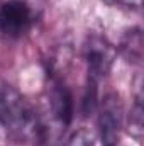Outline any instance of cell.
<instances>
[{
    "label": "cell",
    "mask_w": 144,
    "mask_h": 146,
    "mask_svg": "<svg viewBox=\"0 0 144 146\" xmlns=\"http://www.w3.org/2000/svg\"><path fill=\"white\" fill-rule=\"evenodd\" d=\"M0 124L19 143L36 138L39 131L34 107L17 88L3 82H0Z\"/></svg>",
    "instance_id": "obj_1"
},
{
    "label": "cell",
    "mask_w": 144,
    "mask_h": 146,
    "mask_svg": "<svg viewBox=\"0 0 144 146\" xmlns=\"http://www.w3.org/2000/svg\"><path fill=\"white\" fill-rule=\"evenodd\" d=\"M48 95H49V110L53 119L61 127H66L73 119V97L70 88L59 78H53Z\"/></svg>",
    "instance_id": "obj_5"
},
{
    "label": "cell",
    "mask_w": 144,
    "mask_h": 146,
    "mask_svg": "<svg viewBox=\"0 0 144 146\" xmlns=\"http://www.w3.org/2000/svg\"><path fill=\"white\" fill-rule=\"evenodd\" d=\"M36 22L32 7L24 0H7L0 5V33L5 37H20Z\"/></svg>",
    "instance_id": "obj_2"
},
{
    "label": "cell",
    "mask_w": 144,
    "mask_h": 146,
    "mask_svg": "<svg viewBox=\"0 0 144 146\" xmlns=\"http://www.w3.org/2000/svg\"><path fill=\"white\" fill-rule=\"evenodd\" d=\"M122 49L127 54V58L139 61L143 56V36L141 29H132L127 33V36L122 41Z\"/></svg>",
    "instance_id": "obj_6"
},
{
    "label": "cell",
    "mask_w": 144,
    "mask_h": 146,
    "mask_svg": "<svg viewBox=\"0 0 144 146\" xmlns=\"http://www.w3.org/2000/svg\"><path fill=\"white\" fill-rule=\"evenodd\" d=\"M85 60L88 68V85L97 87L107 76L115 60V49L102 36H90L85 44Z\"/></svg>",
    "instance_id": "obj_4"
},
{
    "label": "cell",
    "mask_w": 144,
    "mask_h": 146,
    "mask_svg": "<svg viewBox=\"0 0 144 146\" xmlns=\"http://www.w3.org/2000/svg\"><path fill=\"white\" fill-rule=\"evenodd\" d=\"M65 146H95V136L88 127H78L70 134Z\"/></svg>",
    "instance_id": "obj_7"
},
{
    "label": "cell",
    "mask_w": 144,
    "mask_h": 146,
    "mask_svg": "<svg viewBox=\"0 0 144 146\" xmlns=\"http://www.w3.org/2000/svg\"><path fill=\"white\" fill-rule=\"evenodd\" d=\"M112 2L122 3V5H126V7H134V9H139V7H141V0H112Z\"/></svg>",
    "instance_id": "obj_9"
},
{
    "label": "cell",
    "mask_w": 144,
    "mask_h": 146,
    "mask_svg": "<svg viewBox=\"0 0 144 146\" xmlns=\"http://www.w3.org/2000/svg\"><path fill=\"white\" fill-rule=\"evenodd\" d=\"M129 131L136 139H141L143 133V106H141V95H137L136 104L131 110V121H129Z\"/></svg>",
    "instance_id": "obj_8"
},
{
    "label": "cell",
    "mask_w": 144,
    "mask_h": 146,
    "mask_svg": "<svg viewBox=\"0 0 144 146\" xmlns=\"http://www.w3.org/2000/svg\"><path fill=\"white\" fill-rule=\"evenodd\" d=\"M124 126V107L117 94H107L98 110V136L102 146H117Z\"/></svg>",
    "instance_id": "obj_3"
}]
</instances>
